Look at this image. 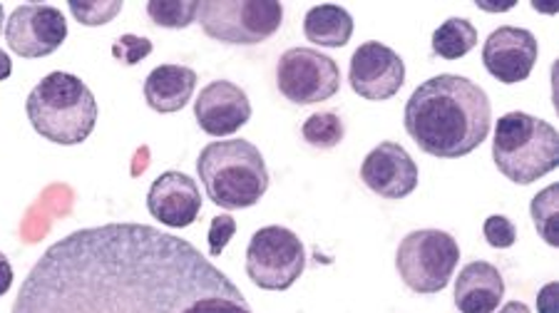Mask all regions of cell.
Here are the masks:
<instances>
[{"instance_id": "6da1fadb", "label": "cell", "mask_w": 559, "mask_h": 313, "mask_svg": "<svg viewBox=\"0 0 559 313\" xmlns=\"http://www.w3.org/2000/svg\"><path fill=\"white\" fill-rule=\"evenodd\" d=\"M11 313H254L200 249L150 224L72 231L45 252Z\"/></svg>"}, {"instance_id": "7a4b0ae2", "label": "cell", "mask_w": 559, "mask_h": 313, "mask_svg": "<svg viewBox=\"0 0 559 313\" xmlns=\"http://www.w3.org/2000/svg\"><path fill=\"white\" fill-rule=\"evenodd\" d=\"M403 124L408 137L438 159H457L488 140L492 105L485 89L463 75H436L413 89Z\"/></svg>"}, {"instance_id": "3957f363", "label": "cell", "mask_w": 559, "mask_h": 313, "mask_svg": "<svg viewBox=\"0 0 559 313\" xmlns=\"http://www.w3.org/2000/svg\"><path fill=\"white\" fill-rule=\"evenodd\" d=\"M25 112L43 140L62 147L83 145L97 124V100L83 80L50 73L31 89Z\"/></svg>"}, {"instance_id": "277c9868", "label": "cell", "mask_w": 559, "mask_h": 313, "mask_svg": "<svg viewBox=\"0 0 559 313\" xmlns=\"http://www.w3.org/2000/svg\"><path fill=\"white\" fill-rule=\"evenodd\" d=\"M204 192L216 207L237 212L261 202L269 190V169L249 140H219L206 145L197 159Z\"/></svg>"}, {"instance_id": "5b68a950", "label": "cell", "mask_w": 559, "mask_h": 313, "mask_svg": "<svg viewBox=\"0 0 559 313\" xmlns=\"http://www.w3.org/2000/svg\"><path fill=\"white\" fill-rule=\"evenodd\" d=\"M495 167L520 186L555 172L559 165V134L552 124L527 112H508L492 137Z\"/></svg>"}, {"instance_id": "8992f818", "label": "cell", "mask_w": 559, "mask_h": 313, "mask_svg": "<svg viewBox=\"0 0 559 313\" xmlns=\"http://www.w3.org/2000/svg\"><path fill=\"white\" fill-rule=\"evenodd\" d=\"M197 21L216 43L259 45L282 28L284 5L276 0H204Z\"/></svg>"}, {"instance_id": "52a82bcc", "label": "cell", "mask_w": 559, "mask_h": 313, "mask_svg": "<svg viewBox=\"0 0 559 313\" xmlns=\"http://www.w3.org/2000/svg\"><path fill=\"white\" fill-rule=\"evenodd\" d=\"M460 246L453 234L440 229H418L405 234L395 252V268L403 284L416 293H440L453 279Z\"/></svg>"}, {"instance_id": "ba28073f", "label": "cell", "mask_w": 559, "mask_h": 313, "mask_svg": "<svg viewBox=\"0 0 559 313\" xmlns=\"http://www.w3.org/2000/svg\"><path fill=\"white\" fill-rule=\"evenodd\" d=\"M306 249L299 234L286 227H264L254 231L247 246V276L264 291H286L301 279Z\"/></svg>"}, {"instance_id": "9c48e42d", "label": "cell", "mask_w": 559, "mask_h": 313, "mask_svg": "<svg viewBox=\"0 0 559 313\" xmlns=\"http://www.w3.org/2000/svg\"><path fill=\"white\" fill-rule=\"evenodd\" d=\"M276 85L288 103H326L341 89L338 62L313 48H292L278 58Z\"/></svg>"}, {"instance_id": "30bf717a", "label": "cell", "mask_w": 559, "mask_h": 313, "mask_svg": "<svg viewBox=\"0 0 559 313\" xmlns=\"http://www.w3.org/2000/svg\"><path fill=\"white\" fill-rule=\"evenodd\" d=\"M68 38V21L60 8L48 3L17 5L5 23V43L25 60L48 58Z\"/></svg>"}, {"instance_id": "8fae6325", "label": "cell", "mask_w": 559, "mask_h": 313, "mask_svg": "<svg viewBox=\"0 0 559 313\" xmlns=\"http://www.w3.org/2000/svg\"><path fill=\"white\" fill-rule=\"evenodd\" d=\"M348 83L354 87V93L364 97V100H391L405 85V62L388 45L368 40L358 45V50L350 56Z\"/></svg>"}, {"instance_id": "7c38bea8", "label": "cell", "mask_w": 559, "mask_h": 313, "mask_svg": "<svg viewBox=\"0 0 559 313\" xmlns=\"http://www.w3.org/2000/svg\"><path fill=\"white\" fill-rule=\"evenodd\" d=\"M539 45L525 28L502 25L492 31L483 45V65L502 85L525 83L537 65Z\"/></svg>"}, {"instance_id": "4fadbf2b", "label": "cell", "mask_w": 559, "mask_h": 313, "mask_svg": "<svg viewBox=\"0 0 559 313\" xmlns=\"http://www.w3.org/2000/svg\"><path fill=\"white\" fill-rule=\"evenodd\" d=\"M360 179L383 200H405L418 190V165L399 142H381L360 165Z\"/></svg>"}, {"instance_id": "5bb4252c", "label": "cell", "mask_w": 559, "mask_h": 313, "mask_svg": "<svg viewBox=\"0 0 559 313\" xmlns=\"http://www.w3.org/2000/svg\"><path fill=\"white\" fill-rule=\"evenodd\" d=\"M194 118L202 132L212 134V137H227L251 120V103L237 83L214 80L197 97Z\"/></svg>"}, {"instance_id": "9a60e30c", "label": "cell", "mask_w": 559, "mask_h": 313, "mask_svg": "<svg viewBox=\"0 0 559 313\" xmlns=\"http://www.w3.org/2000/svg\"><path fill=\"white\" fill-rule=\"evenodd\" d=\"M147 209L169 229H187L200 219L202 194L189 174L169 169L152 182L147 192Z\"/></svg>"}, {"instance_id": "2e32d148", "label": "cell", "mask_w": 559, "mask_h": 313, "mask_svg": "<svg viewBox=\"0 0 559 313\" xmlns=\"http://www.w3.org/2000/svg\"><path fill=\"white\" fill-rule=\"evenodd\" d=\"M504 299V279L490 262H471L455 281V306L460 313H495Z\"/></svg>"}, {"instance_id": "e0dca14e", "label": "cell", "mask_w": 559, "mask_h": 313, "mask_svg": "<svg viewBox=\"0 0 559 313\" xmlns=\"http://www.w3.org/2000/svg\"><path fill=\"white\" fill-rule=\"evenodd\" d=\"M197 89V73L187 65H159L144 80V103L159 115L185 110Z\"/></svg>"}, {"instance_id": "ac0fdd59", "label": "cell", "mask_w": 559, "mask_h": 313, "mask_svg": "<svg viewBox=\"0 0 559 313\" xmlns=\"http://www.w3.org/2000/svg\"><path fill=\"white\" fill-rule=\"evenodd\" d=\"M304 35L319 48H344L354 35V17L341 5H313L304 17Z\"/></svg>"}, {"instance_id": "d6986e66", "label": "cell", "mask_w": 559, "mask_h": 313, "mask_svg": "<svg viewBox=\"0 0 559 313\" xmlns=\"http://www.w3.org/2000/svg\"><path fill=\"white\" fill-rule=\"evenodd\" d=\"M432 52L443 60L465 58L477 45V28L467 17H448L438 31L432 33Z\"/></svg>"}, {"instance_id": "ffe728a7", "label": "cell", "mask_w": 559, "mask_h": 313, "mask_svg": "<svg viewBox=\"0 0 559 313\" xmlns=\"http://www.w3.org/2000/svg\"><path fill=\"white\" fill-rule=\"evenodd\" d=\"M530 217L547 246H559V184H549L530 204Z\"/></svg>"}, {"instance_id": "44dd1931", "label": "cell", "mask_w": 559, "mask_h": 313, "mask_svg": "<svg viewBox=\"0 0 559 313\" xmlns=\"http://www.w3.org/2000/svg\"><path fill=\"white\" fill-rule=\"evenodd\" d=\"M147 15L157 28L185 31L200 15V0H150Z\"/></svg>"}, {"instance_id": "7402d4cb", "label": "cell", "mask_w": 559, "mask_h": 313, "mask_svg": "<svg viewBox=\"0 0 559 313\" xmlns=\"http://www.w3.org/2000/svg\"><path fill=\"white\" fill-rule=\"evenodd\" d=\"M301 137L313 149H333L346 137V124L336 112H316L301 124Z\"/></svg>"}, {"instance_id": "603a6c76", "label": "cell", "mask_w": 559, "mask_h": 313, "mask_svg": "<svg viewBox=\"0 0 559 313\" xmlns=\"http://www.w3.org/2000/svg\"><path fill=\"white\" fill-rule=\"evenodd\" d=\"M68 8L80 25L97 28V25L112 23L115 17L122 13L124 3L122 0H90V3H83V0H80V3L78 0H70Z\"/></svg>"}, {"instance_id": "cb8c5ba5", "label": "cell", "mask_w": 559, "mask_h": 313, "mask_svg": "<svg viewBox=\"0 0 559 313\" xmlns=\"http://www.w3.org/2000/svg\"><path fill=\"white\" fill-rule=\"evenodd\" d=\"M152 52V40L142 35H120L112 43V58L120 60L122 65H138Z\"/></svg>"}, {"instance_id": "d4e9b609", "label": "cell", "mask_w": 559, "mask_h": 313, "mask_svg": "<svg viewBox=\"0 0 559 313\" xmlns=\"http://www.w3.org/2000/svg\"><path fill=\"white\" fill-rule=\"evenodd\" d=\"M483 234L492 249H510L518 241V227L502 214H492L483 224Z\"/></svg>"}, {"instance_id": "484cf974", "label": "cell", "mask_w": 559, "mask_h": 313, "mask_svg": "<svg viewBox=\"0 0 559 313\" xmlns=\"http://www.w3.org/2000/svg\"><path fill=\"white\" fill-rule=\"evenodd\" d=\"M234 234H237V221H234V217H229V214L214 217L210 224V254L222 256Z\"/></svg>"}, {"instance_id": "4316f807", "label": "cell", "mask_w": 559, "mask_h": 313, "mask_svg": "<svg viewBox=\"0 0 559 313\" xmlns=\"http://www.w3.org/2000/svg\"><path fill=\"white\" fill-rule=\"evenodd\" d=\"M537 313H559V284L549 281L537 293Z\"/></svg>"}, {"instance_id": "83f0119b", "label": "cell", "mask_w": 559, "mask_h": 313, "mask_svg": "<svg viewBox=\"0 0 559 313\" xmlns=\"http://www.w3.org/2000/svg\"><path fill=\"white\" fill-rule=\"evenodd\" d=\"M11 286H13V266L8 262V256L0 252V299L11 291Z\"/></svg>"}, {"instance_id": "f1b7e54d", "label": "cell", "mask_w": 559, "mask_h": 313, "mask_svg": "<svg viewBox=\"0 0 559 313\" xmlns=\"http://www.w3.org/2000/svg\"><path fill=\"white\" fill-rule=\"evenodd\" d=\"M11 73H13V60L5 50H0V83L11 77Z\"/></svg>"}, {"instance_id": "f546056e", "label": "cell", "mask_w": 559, "mask_h": 313, "mask_svg": "<svg viewBox=\"0 0 559 313\" xmlns=\"http://www.w3.org/2000/svg\"><path fill=\"white\" fill-rule=\"evenodd\" d=\"M495 313H532V311H530L527 303L510 301V303H504V306H502L500 311H495Z\"/></svg>"}, {"instance_id": "4dcf8cb0", "label": "cell", "mask_w": 559, "mask_h": 313, "mask_svg": "<svg viewBox=\"0 0 559 313\" xmlns=\"http://www.w3.org/2000/svg\"><path fill=\"white\" fill-rule=\"evenodd\" d=\"M3 21H5V11H3V3H0V33H3Z\"/></svg>"}]
</instances>
